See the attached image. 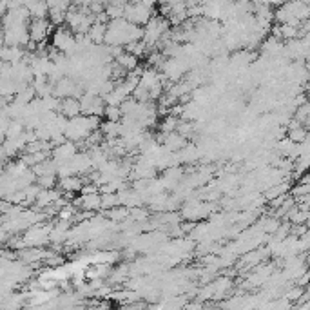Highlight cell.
<instances>
[{"label":"cell","instance_id":"1","mask_svg":"<svg viewBox=\"0 0 310 310\" xmlns=\"http://www.w3.org/2000/svg\"><path fill=\"white\" fill-rule=\"evenodd\" d=\"M51 229L53 227H29L24 238H20V247H42L51 241Z\"/></svg>","mask_w":310,"mask_h":310},{"label":"cell","instance_id":"2","mask_svg":"<svg viewBox=\"0 0 310 310\" xmlns=\"http://www.w3.org/2000/svg\"><path fill=\"white\" fill-rule=\"evenodd\" d=\"M47 33H49V20H46V18H35L29 24V35H31V42H35V44L46 40Z\"/></svg>","mask_w":310,"mask_h":310},{"label":"cell","instance_id":"3","mask_svg":"<svg viewBox=\"0 0 310 310\" xmlns=\"http://www.w3.org/2000/svg\"><path fill=\"white\" fill-rule=\"evenodd\" d=\"M76 154V145L71 140H66L64 144H58L57 149L53 151V160L57 161H66L69 158H73Z\"/></svg>","mask_w":310,"mask_h":310},{"label":"cell","instance_id":"4","mask_svg":"<svg viewBox=\"0 0 310 310\" xmlns=\"http://www.w3.org/2000/svg\"><path fill=\"white\" fill-rule=\"evenodd\" d=\"M60 112L67 118H75V116L82 115V105H80L78 98H73V96H67L60 102Z\"/></svg>","mask_w":310,"mask_h":310},{"label":"cell","instance_id":"5","mask_svg":"<svg viewBox=\"0 0 310 310\" xmlns=\"http://www.w3.org/2000/svg\"><path fill=\"white\" fill-rule=\"evenodd\" d=\"M58 187L64 192H75V190L82 189V182L76 176H64V178H58Z\"/></svg>","mask_w":310,"mask_h":310},{"label":"cell","instance_id":"6","mask_svg":"<svg viewBox=\"0 0 310 310\" xmlns=\"http://www.w3.org/2000/svg\"><path fill=\"white\" fill-rule=\"evenodd\" d=\"M306 134H308V131H305V127H301V125L290 127L289 131V138L292 142H296V144H303V142L306 140Z\"/></svg>","mask_w":310,"mask_h":310},{"label":"cell","instance_id":"7","mask_svg":"<svg viewBox=\"0 0 310 310\" xmlns=\"http://www.w3.org/2000/svg\"><path fill=\"white\" fill-rule=\"evenodd\" d=\"M95 2H98V0H76V4L80 6H93Z\"/></svg>","mask_w":310,"mask_h":310}]
</instances>
